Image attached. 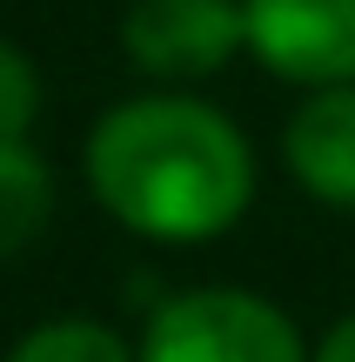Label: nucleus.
I'll return each mask as SVG.
<instances>
[{
    "label": "nucleus",
    "mask_w": 355,
    "mask_h": 362,
    "mask_svg": "<svg viewBox=\"0 0 355 362\" xmlns=\"http://www.w3.org/2000/svg\"><path fill=\"white\" fill-rule=\"evenodd\" d=\"M88 181L107 215L148 242H215L255 194V155L222 107L148 94L101 115L88 134Z\"/></svg>",
    "instance_id": "nucleus-1"
},
{
    "label": "nucleus",
    "mask_w": 355,
    "mask_h": 362,
    "mask_svg": "<svg viewBox=\"0 0 355 362\" xmlns=\"http://www.w3.org/2000/svg\"><path fill=\"white\" fill-rule=\"evenodd\" d=\"M141 362H315L295 322L262 296L241 288H195L174 296L148 322Z\"/></svg>",
    "instance_id": "nucleus-2"
},
{
    "label": "nucleus",
    "mask_w": 355,
    "mask_h": 362,
    "mask_svg": "<svg viewBox=\"0 0 355 362\" xmlns=\"http://www.w3.org/2000/svg\"><path fill=\"white\" fill-rule=\"evenodd\" d=\"M248 47L302 88H355V0H241Z\"/></svg>",
    "instance_id": "nucleus-3"
},
{
    "label": "nucleus",
    "mask_w": 355,
    "mask_h": 362,
    "mask_svg": "<svg viewBox=\"0 0 355 362\" xmlns=\"http://www.w3.org/2000/svg\"><path fill=\"white\" fill-rule=\"evenodd\" d=\"M248 40L241 0H134L121 21V47L155 81H201L228 67V54Z\"/></svg>",
    "instance_id": "nucleus-4"
},
{
    "label": "nucleus",
    "mask_w": 355,
    "mask_h": 362,
    "mask_svg": "<svg viewBox=\"0 0 355 362\" xmlns=\"http://www.w3.org/2000/svg\"><path fill=\"white\" fill-rule=\"evenodd\" d=\"M282 161L315 202L355 208V88H315L282 134Z\"/></svg>",
    "instance_id": "nucleus-5"
},
{
    "label": "nucleus",
    "mask_w": 355,
    "mask_h": 362,
    "mask_svg": "<svg viewBox=\"0 0 355 362\" xmlns=\"http://www.w3.org/2000/svg\"><path fill=\"white\" fill-rule=\"evenodd\" d=\"M54 215V175L27 141H0V262L20 255Z\"/></svg>",
    "instance_id": "nucleus-6"
},
{
    "label": "nucleus",
    "mask_w": 355,
    "mask_h": 362,
    "mask_svg": "<svg viewBox=\"0 0 355 362\" xmlns=\"http://www.w3.org/2000/svg\"><path fill=\"white\" fill-rule=\"evenodd\" d=\"M7 362H141L107 322L67 315V322H40L34 336H20L7 349Z\"/></svg>",
    "instance_id": "nucleus-7"
},
{
    "label": "nucleus",
    "mask_w": 355,
    "mask_h": 362,
    "mask_svg": "<svg viewBox=\"0 0 355 362\" xmlns=\"http://www.w3.org/2000/svg\"><path fill=\"white\" fill-rule=\"evenodd\" d=\"M34 107H40L34 61H27L13 40H0V141H20V134L34 128Z\"/></svg>",
    "instance_id": "nucleus-8"
},
{
    "label": "nucleus",
    "mask_w": 355,
    "mask_h": 362,
    "mask_svg": "<svg viewBox=\"0 0 355 362\" xmlns=\"http://www.w3.org/2000/svg\"><path fill=\"white\" fill-rule=\"evenodd\" d=\"M315 362H355V315H342V322H335L329 336H322Z\"/></svg>",
    "instance_id": "nucleus-9"
}]
</instances>
